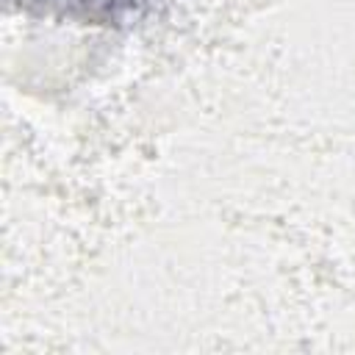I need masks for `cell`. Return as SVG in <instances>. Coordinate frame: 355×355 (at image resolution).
Listing matches in <instances>:
<instances>
[{
  "label": "cell",
  "instance_id": "1",
  "mask_svg": "<svg viewBox=\"0 0 355 355\" xmlns=\"http://www.w3.org/2000/svg\"><path fill=\"white\" fill-rule=\"evenodd\" d=\"M44 3L47 8H61L69 17L86 19V22H122L125 17L139 14L153 0H31Z\"/></svg>",
  "mask_w": 355,
  "mask_h": 355
}]
</instances>
